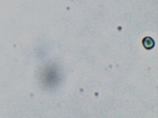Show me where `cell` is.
<instances>
[{
	"label": "cell",
	"instance_id": "obj_1",
	"mask_svg": "<svg viewBox=\"0 0 158 118\" xmlns=\"http://www.w3.org/2000/svg\"><path fill=\"white\" fill-rule=\"evenodd\" d=\"M143 46H144L147 49H151L154 47V41L150 37H146L144 40H143Z\"/></svg>",
	"mask_w": 158,
	"mask_h": 118
}]
</instances>
